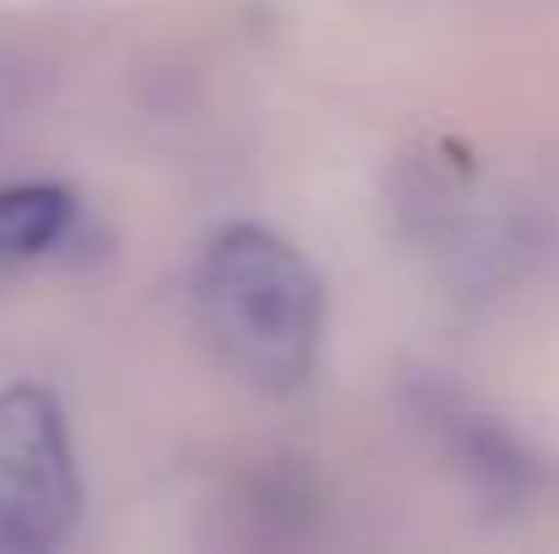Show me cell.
<instances>
[{
	"mask_svg": "<svg viewBox=\"0 0 559 554\" xmlns=\"http://www.w3.org/2000/svg\"><path fill=\"white\" fill-rule=\"evenodd\" d=\"M201 321L212 349L261 391H299L321 354V283L294 245L234 223L201 256Z\"/></svg>",
	"mask_w": 559,
	"mask_h": 554,
	"instance_id": "obj_1",
	"label": "cell"
},
{
	"mask_svg": "<svg viewBox=\"0 0 559 554\" xmlns=\"http://www.w3.org/2000/svg\"><path fill=\"white\" fill-rule=\"evenodd\" d=\"M82 484L60 402L44 386L0 391V539L49 550L76 528Z\"/></svg>",
	"mask_w": 559,
	"mask_h": 554,
	"instance_id": "obj_2",
	"label": "cell"
},
{
	"mask_svg": "<svg viewBox=\"0 0 559 554\" xmlns=\"http://www.w3.org/2000/svg\"><path fill=\"white\" fill-rule=\"evenodd\" d=\"M71 223V196L60 185H11L0 190V256H38Z\"/></svg>",
	"mask_w": 559,
	"mask_h": 554,
	"instance_id": "obj_3",
	"label": "cell"
}]
</instances>
